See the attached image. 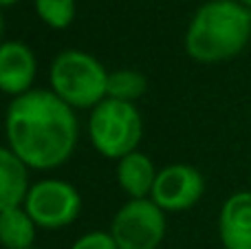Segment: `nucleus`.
<instances>
[{
	"mask_svg": "<svg viewBox=\"0 0 251 249\" xmlns=\"http://www.w3.org/2000/svg\"><path fill=\"white\" fill-rule=\"evenodd\" d=\"M29 249H40V247H35V245H33V247H29Z\"/></svg>",
	"mask_w": 251,
	"mask_h": 249,
	"instance_id": "aec40b11",
	"label": "nucleus"
},
{
	"mask_svg": "<svg viewBox=\"0 0 251 249\" xmlns=\"http://www.w3.org/2000/svg\"><path fill=\"white\" fill-rule=\"evenodd\" d=\"M251 40V9L238 0H207L185 31V53L201 64H218L240 55Z\"/></svg>",
	"mask_w": 251,
	"mask_h": 249,
	"instance_id": "f03ea898",
	"label": "nucleus"
},
{
	"mask_svg": "<svg viewBox=\"0 0 251 249\" xmlns=\"http://www.w3.org/2000/svg\"><path fill=\"white\" fill-rule=\"evenodd\" d=\"M22 207L38 227L62 229L71 225L82 212V197L77 188L62 179H42L29 188Z\"/></svg>",
	"mask_w": 251,
	"mask_h": 249,
	"instance_id": "423d86ee",
	"label": "nucleus"
},
{
	"mask_svg": "<svg viewBox=\"0 0 251 249\" xmlns=\"http://www.w3.org/2000/svg\"><path fill=\"white\" fill-rule=\"evenodd\" d=\"M51 91L71 108H95L106 100L108 71L95 55L79 49L57 53L49 71Z\"/></svg>",
	"mask_w": 251,
	"mask_h": 249,
	"instance_id": "7ed1b4c3",
	"label": "nucleus"
},
{
	"mask_svg": "<svg viewBox=\"0 0 251 249\" xmlns=\"http://www.w3.org/2000/svg\"><path fill=\"white\" fill-rule=\"evenodd\" d=\"M165 212L152 199H130L110 221L117 249H159L165 238Z\"/></svg>",
	"mask_w": 251,
	"mask_h": 249,
	"instance_id": "39448f33",
	"label": "nucleus"
},
{
	"mask_svg": "<svg viewBox=\"0 0 251 249\" xmlns=\"http://www.w3.org/2000/svg\"><path fill=\"white\" fill-rule=\"evenodd\" d=\"M249 190H251V170H249Z\"/></svg>",
	"mask_w": 251,
	"mask_h": 249,
	"instance_id": "6ab92c4d",
	"label": "nucleus"
},
{
	"mask_svg": "<svg viewBox=\"0 0 251 249\" xmlns=\"http://www.w3.org/2000/svg\"><path fill=\"white\" fill-rule=\"evenodd\" d=\"M218 238L225 249H251V190L225 199L218 214Z\"/></svg>",
	"mask_w": 251,
	"mask_h": 249,
	"instance_id": "1a4fd4ad",
	"label": "nucleus"
},
{
	"mask_svg": "<svg viewBox=\"0 0 251 249\" xmlns=\"http://www.w3.org/2000/svg\"><path fill=\"white\" fill-rule=\"evenodd\" d=\"M115 174H117L119 188L130 199H150L159 170L146 152L134 150V152L126 154L124 159H119Z\"/></svg>",
	"mask_w": 251,
	"mask_h": 249,
	"instance_id": "9d476101",
	"label": "nucleus"
},
{
	"mask_svg": "<svg viewBox=\"0 0 251 249\" xmlns=\"http://www.w3.org/2000/svg\"><path fill=\"white\" fill-rule=\"evenodd\" d=\"M205 194V179L194 166L172 163L159 170L150 199L163 212H183L194 207Z\"/></svg>",
	"mask_w": 251,
	"mask_h": 249,
	"instance_id": "0eeeda50",
	"label": "nucleus"
},
{
	"mask_svg": "<svg viewBox=\"0 0 251 249\" xmlns=\"http://www.w3.org/2000/svg\"><path fill=\"white\" fill-rule=\"evenodd\" d=\"M38 73V60L31 47L25 42L0 44V91L11 97H20L33 88Z\"/></svg>",
	"mask_w": 251,
	"mask_h": 249,
	"instance_id": "6e6552de",
	"label": "nucleus"
},
{
	"mask_svg": "<svg viewBox=\"0 0 251 249\" xmlns=\"http://www.w3.org/2000/svg\"><path fill=\"white\" fill-rule=\"evenodd\" d=\"M238 2H240V4H245L247 9H251V0H238Z\"/></svg>",
	"mask_w": 251,
	"mask_h": 249,
	"instance_id": "f3484780",
	"label": "nucleus"
},
{
	"mask_svg": "<svg viewBox=\"0 0 251 249\" xmlns=\"http://www.w3.org/2000/svg\"><path fill=\"white\" fill-rule=\"evenodd\" d=\"M0 35H2V16H0ZM2 44V42H0Z\"/></svg>",
	"mask_w": 251,
	"mask_h": 249,
	"instance_id": "a211bd4d",
	"label": "nucleus"
},
{
	"mask_svg": "<svg viewBox=\"0 0 251 249\" xmlns=\"http://www.w3.org/2000/svg\"><path fill=\"white\" fill-rule=\"evenodd\" d=\"M71 249H117V245L108 232H88L79 236Z\"/></svg>",
	"mask_w": 251,
	"mask_h": 249,
	"instance_id": "2eb2a0df",
	"label": "nucleus"
},
{
	"mask_svg": "<svg viewBox=\"0 0 251 249\" xmlns=\"http://www.w3.org/2000/svg\"><path fill=\"white\" fill-rule=\"evenodd\" d=\"M18 0H0V7H11V4H16Z\"/></svg>",
	"mask_w": 251,
	"mask_h": 249,
	"instance_id": "dca6fc26",
	"label": "nucleus"
},
{
	"mask_svg": "<svg viewBox=\"0 0 251 249\" xmlns=\"http://www.w3.org/2000/svg\"><path fill=\"white\" fill-rule=\"evenodd\" d=\"M146 91H148V79L139 71L119 69L108 73V82H106V97L108 100L134 104L139 97L146 95Z\"/></svg>",
	"mask_w": 251,
	"mask_h": 249,
	"instance_id": "ddd939ff",
	"label": "nucleus"
},
{
	"mask_svg": "<svg viewBox=\"0 0 251 249\" xmlns=\"http://www.w3.org/2000/svg\"><path fill=\"white\" fill-rule=\"evenodd\" d=\"M40 20L51 29H66L75 20V0H33Z\"/></svg>",
	"mask_w": 251,
	"mask_h": 249,
	"instance_id": "4468645a",
	"label": "nucleus"
},
{
	"mask_svg": "<svg viewBox=\"0 0 251 249\" xmlns=\"http://www.w3.org/2000/svg\"><path fill=\"white\" fill-rule=\"evenodd\" d=\"M35 227L22 205L0 212V245L4 249H29L35 241Z\"/></svg>",
	"mask_w": 251,
	"mask_h": 249,
	"instance_id": "f8f14e48",
	"label": "nucleus"
},
{
	"mask_svg": "<svg viewBox=\"0 0 251 249\" xmlns=\"http://www.w3.org/2000/svg\"><path fill=\"white\" fill-rule=\"evenodd\" d=\"M29 188V168L7 146H0V212L22 205Z\"/></svg>",
	"mask_w": 251,
	"mask_h": 249,
	"instance_id": "9b49d317",
	"label": "nucleus"
},
{
	"mask_svg": "<svg viewBox=\"0 0 251 249\" xmlns=\"http://www.w3.org/2000/svg\"><path fill=\"white\" fill-rule=\"evenodd\" d=\"M75 108L49 88H31L13 97L4 115L7 148L29 170L64 166L77 146Z\"/></svg>",
	"mask_w": 251,
	"mask_h": 249,
	"instance_id": "f257e3e1",
	"label": "nucleus"
},
{
	"mask_svg": "<svg viewBox=\"0 0 251 249\" xmlns=\"http://www.w3.org/2000/svg\"><path fill=\"white\" fill-rule=\"evenodd\" d=\"M143 122L137 106L117 100H101L88 117V139L93 148L108 159H124L139 150Z\"/></svg>",
	"mask_w": 251,
	"mask_h": 249,
	"instance_id": "20e7f679",
	"label": "nucleus"
}]
</instances>
